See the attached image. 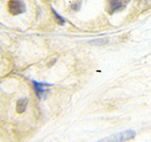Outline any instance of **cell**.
<instances>
[{
    "label": "cell",
    "mask_w": 151,
    "mask_h": 142,
    "mask_svg": "<svg viewBox=\"0 0 151 142\" xmlns=\"http://www.w3.org/2000/svg\"><path fill=\"white\" fill-rule=\"evenodd\" d=\"M130 0H108L106 11L110 14L122 12L127 6Z\"/></svg>",
    "instance_id": "cell-1"
},
{
    "label": "cell",
    "mask_w": 151,
    "mask_h": 142,
    "mask_svg": "<svg viewBox=\"0 0 151 142\" xmlns=\"http://www.w3.org/2000/svg\"><path fill=\"white\" fill-rule=\"evenodd\" d=\"M7 8L12 15H19L26 12V4L23 0H9Z\"/></svg>",
    "instance_id": "cell-2"
},
{
    "label": "cell",
    "mask_w": 151,
    "mask_h": 142,
    "mask_svg": "<svg viewBox=\"0 0 151 142\" xmlns=\"http://www.w3.org/2000/svg\"><path fill=\"white\" fill-rule=\"evenodd\" d=\"M134 136H135V132L129 130V131H126V132H123V133H119V134H117V135H112L111 136L104 138L103 140H108V141H127V140L132 139Z\"/></svg>",
    "instance_id": "cell-3"
},
{
    "label": "cell",
    "mask_w": 151,
    "mask_h": 142,
    "mask_svg": "<svg viewBox=\"0 0 151 142\" xmlns=\"http://www.w3.org/2000/svg\"><path fill=\"white\" fill-rule=\"evenodd\" d=\"M32 83H33V87H34L35 90V93L37 95V97L41 99L42 95L45 92V90L47 86H51L52 84L50 83H39V82H36V80H32Z\"/></svg>",
    "instance_id": "cell-4"
},
{
    "label": "cell",
    "mask_w": 151,
    "mask_h": 142,
    "mask_svg": "<svg viewBox=\"0 0 151 142\" xmlns=\"http://www.w3.org/2000/svg\"><path fill=\"white\" fill-rule=\"evenodd\" d=\"M28 101L27 99H20L16 102V112L18 114H22L26 111Z\"/></svg>",
    "instance_id": "cell-5"
},
{
    "label": "cell",
    "mask_w": 151,
    "mask_h": 142,
    "mask_svg": "<svg viewBox=\"0 0 151 142\" xmlns=\"http://www.w3.org/2000/svg\"><path fill=\"white\" fill-rule=\"evenodd\" d=\"M81 6H82V0H75L73 3H71L70 9L73 12H78Z\"/></svg>",
    "instance_id": "cell-6"
},
{
    "label": "cell",
    "mask_w": 151,
    "mask_h": 142,
    "mask_svg": "<svg viewBox=\"0 0 151 142\" xmlns=\"http://www.w3.org/2000/svg\"><path fill=\"white\" fill-rule=\"evenodd\" d=\"M52 12H53V14L56 17V20L58 21V23L60 24V25H64V24H65V19L63 16H60V14L57 12L53 8H52Z\"/></svg>",
    "instance_id": "cell-7"
}]
</instances>
